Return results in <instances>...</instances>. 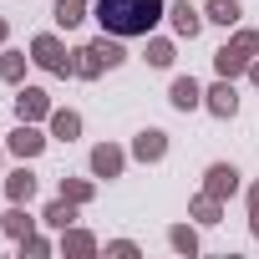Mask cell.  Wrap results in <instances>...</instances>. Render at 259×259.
<instances>
[{"instance_id":"6da1fadb","label":"cell","mask_w":259,"mask_h":259,"mask_svg":"<svg viewBox=\"0 0 259 259\" xmlns=\"http://www.w3.org/2000/svg\"><path fill=\"white\" fill-rule=\"evenodd\" d=\"M163 0H97V21L112 36H148L163 21Z\"/></svg>"},{"instance_id":"7a4b0ae2","label":"cell","mask_w":259,"mask_h":259,"mask_svg":"<svg viewBox=\"0 0 259 259\" xmlns=\"http://www.w3.org/2000/svg\"><path fill=\"white\" fill-rule=\"evenodd\" d=\"M127 61V51L117 46V36L107 41V36H97V41H87L81 51H76V76H102V71H112V66H122Z\"/></svg>"},{"instance_id":"3957f363","label":"cell","mask_w":259,"mask_h":259,"mask_svg":"<svg viewBox=\"0 0 259 259\" xmlns=\"http://www.w3.org/2000/svg\"><path fill=\"white\" fill-rule=\"evenodd\" d=\"M31 61L46 66L51 76H71V71H76V56H71L56 36H36V41H31Z\"/></svg>"},{"instance_id":"277c9868","label":"cell","mask_w":259,"mask_h":259,"mask_svg":"<svg viewBox=\"0 0 259 259\" xmlns=\"http://www.w3.org/2000/svg\"><path fill=\"white\" fill-rule=\"evenodd\" d=\"M203 193L219 198V203L234 198V193H239V168H234V163H213V168L203 173Z\"/></svg>"},{"instance_id":"5b68a950","label":"cell","mask_w":259,"mask_h":259,"mask_svg":"<svg viewBox=\"0 0 259 259\" xmlns=\"http://www.w3.org/2000/svg\"><path fill=\"white\" fill-rule=\"evenodd\" d=\"M56 107H51V97L41 92V87H26V92H16V117L21 122H41V117H51Z\"/></svg>"},{"instance_id":"8992f818","label":"cell","mask_w":259,"mask_h":259,"mask_svg":"<svg viewBox=\"0 0 259 259\" xmlns=\"http://www.w3.org/2000/svg\"><path fill=\"white\" fill-rule=\"evenodd\" d=\"M133 158H138V163H163V158H168V133H158V127L138 133V138H133Z\"/></svg>"},{"instance_id":"52a82bcc","label":"cell","mask_w":259,"mask_h":259,"mask_svg":"<svg viewBox=\"0 0 259 259\" xmlns=\"http://www.w3.org/2000/svg\"><path fill=\"white\" fill-rule=\"evenodd\" d=\"M122 168H127V153L122 148H112V143L92 148V173L97 178H122Z\"/></svg>"},{"instance_id":"ba28073f","label":"cell","mask_w":259,"mask_h":259,"mask_svg":"<svg viewBox=\"0 0 259 259\" xmlns=\"http://www.w3.org/2000/svg\"><path fill=\"white\" fill-rule=\"evenodd\" d=\"M203 107H208L213 117H234V112H239V97H234L229 76H224V81H213V87L203 92Z\"/></svg>"},{"instance_id":"9c48e42d","label":"cell","mask_w":259,"mask_h":259,"mask_svg":"<svg viewBox=\"0 0 259 259\" xmlns=\"http://www.w3.org/2000/svg\"><path fill=\"white\" fill-rule=\"evenodd\" d=\"M6 143H11V153H16V158H36V153L46 148V138L36 133V122H21V127H16V133L6 138Z\"/></svg>"},{"instance_id":"30bf717a","label":"cell","mask_w":259,"mask_h":259,"mask_svg":"<svg viewBox=\"0 0 259 259\" xmlns=\"http://www.w3.org/2000/svg\"><path fill=\"white\" fill-rule=\"evenodd\" d=\"M168 102H173L178 112H193V107H203V87H198L193 76H178L173 92H168Z\"/></svg>"},{"instance_id":"8fae6325","label":"cell","mask_w":259,"mask_h":259,"mask_svg":"<svg viewBox=\"0 0 259 259\" xmlns=\"http://www.w3.org/2000/svg\"><path fill=\"white\" fill-rule=\"evenodd\" d=\"M61 254H71V259H92V254H97V239H92L87 229H61Z\"/></svg>"},{"instance_id":"7c38bea8","label":"cell","mask_w":259,"mask_h":259,"mask_svg":"<svg viewBox=\"0 0 259 259\" xmlns=\"http://www.w3.org/2000/svg\"><path fill=\"white\" fill-rule=\"evenodd\" d=\"M168 21H173V31H178V36H188V41H193V36L203 31V16H198V11L188 6V0H183V6H173V11H168Z\"/></svg>"},{"instance_id":"4fadbf2b","label":"cell","mask_w":259,"mask_h":259,"mask_svg":"<svg viewBox=\"0 0 259 259\" xmlns=\"http://www.w3.org/2000/svg\"><path fill=\"white\" fill-rule=\"evenodd\" d=\"M6 193H11V203H31V198H36V173H31V168H16V173L6 178Z\"/></svg>"},{"instance_id":"5bb4252c","label":"cell","mask_w":259,"mask_h":259,"mask_svg":"<svg viewBox=\"0 0 259 259\" xmlns=\"http://www.w3.org/2000/svg\"><path fill=\"white\" fill-rule=\"evenodd\" d=\"M46 122H51V138H61V143H71V138L81 133V117H76V112H66V107H56Z\"/></svg>"},{"instance_id":"9a60e30c","label":"cell","mask_w":259,"mask_h":259,"mask_svg":"<svg viewBox=\"0 0 259 259\" xmlns=\"http://www.w3.org/2000/svg\"><path fill=\"white\" fill-rule=\"evenodd\" d=\"M76 208H81V203H71V198H56V203H46V213H41V219H46L51 229H71Z\"/></svg>"},{"instance_id":"2e32d148","label":"cell","mask_w":259,"mask_h":259,"mask_svg":"<svg viewBox=\"0 0 259 259\" xmlns=\"http://www.w3.org/2000/svg\"><path fill=\"white\" fill-rule=\"evenodd\" d=\"M51 16H56V26H66V31H71V26H81V21H87V0H56V11H51Z\"/></svg>"},{"instance_id":"e0dca14e","label":"cell","mask_w":259,"mask_h":259,"mask_svg":"<svg viewBox=\"0 0 259 259\" xmlns=\"http://www.w3.org/2000/svg\"><path fill=\"white\" fill-rule=\"evenodd\" d=\"M0 229H6V234H11V239H26V234H31V229H36V219H26V208H21V203H16V208H11V213H0Z\"/></svg>"},{"instance_id":"ac0fdd59","label":"cell","mask_w":259,"mask_h":259,"mask_svg":"<svg viewBox=\"0 0 259 259\" xmlns=\"http://www.w3.org/2000/svg\"><path fill=\"white\" fill-rule=\"evenodd\" d=\"M213 66H219V76H239V71H249V56H239L234 46H224V51H213Z\"/></svg>"},{"instance_id":"d6986e66","label":"cell","mask_w":259,"mask_h":259,"mask_svg":"<svg viewBox=\"0 0 259 259\" xmlns=\"http://www.w3.org/2000/svg\"><path fill=\"white\" fill-rule=\"evenodd\" d=\"M244 11L234 6V0H208V11H203V21H219V26H234Z\"/></svg>"},{"instance_id":"ffe728a7","label":"cell","mask_w":259,"mask_h":259,"mask_svg":"<svg viewBox=\"0 0 259 259\" xmlns=\"http://www.w3.org/2000/svg\"><path fill=\"white\" fill-rule=\"evenodd\" d=\"M193 219H198V224H219V219H224V203L208 198V193H198V198H193Z\"/></svg>"},{"instance_id":"44dd1931","label":"cell","mask_w":259,"mask_h":259,"mask_svg":"<svg viewBox=\"0 0 259 259\" xmlns=\"http://www.w3.org/2000/svg\"><path fill=\"white\" fill-rule=\"evenodd\" d=\"M92 193H97V188H92L87 178H61V198H71V203H92Z\"/></svg>"},{"instance_id":"7402d4cb","label":"cell","mask_w":259,"mask_h":259,"mask_svg":"<svg viewBox=\"0 0 259 259\" xmlns=\"http://www.w3.org/2000/svg\"><path fill=\"white\" fill-rule=\"evenodd\" d=\"M168 244H173L178 254H198V234H193L188 224H178V229H168Z\"/></svg>"},{"instance_id":"603a6c76","label":"cell","mask_w":259,"mask_h":259,"mask_svg":"<svg viewBox=\"0 0 259 259\" xmlns=\"http://www.w3.org/2000/svg\"><path fill=\"white\" fill-rule=\"evenodd\" d=\"M26 61H31L26 51H6V61H0V76H6V81H21V76H26Z\"/></svg>"},{"instance_id":"cb8c5ba5","label":"cell","mask_w":259,"mask_h":259,"mask_svg":"<svg viewBox=\"0 0 259 259\" xmlns=\"http://www.w3.org/2000/svg\"><path fill=\"white\" fill-rule=\"evenodd\" d=\"M229 46H234L239 56H249V61H254V56H259V31H239V36H234Z\"/></svg>"},{"instance_id":"d4e9b609","label":"cell","mask_w":259,"mask_h":259,"mask_svg":"<svg viewBox=\"0 0 259 259\" xmlns=\"http://www.w3.org/2000/svg\"><path fill=\"white\" fill-rule=\"evenodd\" d=\"M148 61L153 66H173V41H148Z\"/></svg>"},{"instance_id":"484cf974","label":"cell","mask_w":259,"mask_h":259,"mask_svg":"<svg viewBox=\"0 0 259 259\" xmlns=\"http://www.w3.org/2000/svg\"><path fill=\"white\" fill-rule=\"evenodd\" d=\"M16 244H21V254H31V259H46V254H51V244H46L41 234H26V239H16Z\"/></svg>"},{"instance_id":"4316f807","label":"cell","mask_w":259,"mask_h":259,"mask_svg":"<svg viewBox=\"0 0 259 259\" xmlns=\"http://www.w3.org/2000/svg\"><path fill=\"white\" fill-rule=\"evenodd\" d=\"M107 254H112V259H138V244H133V239H112Z\"/></svg>"},{"instance_id":"83f0119b","label":"cell","mask_w":259,"mask_h":259,"mask_svg":"<svg viewBox=\"0 0 259 259\" xmlns=\"http://www.w3.org/2000/svg\"><path fill=\"white\" fill-rule=\"evenodd\" d=\"M249 229H254V239H259V183L249 188Z\"/></svg>"},{"instance_id":"f1b7e54d","label":"cell","mask_w":259,"mask_h":259,"mask_svg":"<svg viewBox=\"0 0 259 259\" xmlns=\"http://www.w3.org/2000/svg\"><path fill=\"white\" fill-rule=\"evenodd\" d=\"M249 76H254V87H259V56H254V61H249Z\"/></svg>"},{"instance_id":"f546056e","label":"cell","mask_w":259,"mask_h":259,"mask_svg":"<svg viewBox=\"0 0 259 259\" xmlns=\"http://www.w3.org/2000/svg\"><path fill=\"white\" fill-rule=\"evenodd\" d=\"M6 31H11V26H6V21H0V41H6Z\"/></svg>"}]
</instances>
